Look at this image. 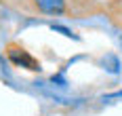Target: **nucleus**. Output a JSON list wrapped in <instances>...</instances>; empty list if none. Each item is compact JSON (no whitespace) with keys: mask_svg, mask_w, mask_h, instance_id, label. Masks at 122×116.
<instances>
[{"mask_svg":"<svg viewBox=\"0 0 122 116\" xmlns=\"http://www.w3.org/2000/svg\"><path fill=\"white\" fill-rule=\"evenodd\" d=\"M6 57L13 65H21V68H27L32 72H40V63L19 44H9L6 47Z\"/></svg>","mask_w":122,"mask_h":116,"instance_id":"obj_1","label":"nucleus"},{"mask_svg":"<svg viewBox=\"0 0 122 116\" xmlns=\"http://www.w3.org/2000/svg\"><path fill=\"white\" fill-rule=\"evenodd\" d=\"M36 9L44 15H63L65 13V0H34Z\"/></svg>","mask_w":122,"mask_h":116,"instance_id":"obj_2","label":"nucleus"},{"mask_svg":"<svg viewBox=\"0 0 122 116\" xmlns=\"http://www.w3.org/2000/svg\"><path fill=\"white\" fill-rule=\"evenodd\" d=\"M51 30H53V32H59V34H63V36H67V38H76V40H78V36L74 34L72 30H67V27L59 26V23H53V26H51Z\"/></svg>","mask_w":122,"mask_h":116,"instance_id":"obj_3","label":"nucleus"},{"mask_svg":"<svg viewBox=\"0 0 122 116\" xmlns=\"http://www.w3.org/2000/svg\"><path fill=\"white\" fill-rule=\"evenodd\" d=\"M110 99H122V91L112 93V95H103V101H110Z\"/></svg>","mask_w":122,"mask_h":116,"instance_id":"obj_4","label":"nucleus"},{"mask_svg":"<svg viewBox=\"0 0 122 116\" xmlns=\"http://www.w3.org/2000/svg\"><path fill=\"white\" fill-rule=\"evenodd\" d=\"M51 82H61V84H65V78H63V76H53V78H51Z\"/></svg>","mask_w":122,"mask_h":116,"instance_id":"obj_5","label":"nucleus"},{"mask_svg":"<svg viewBox=\"0 0 122 116\" xmlns=\"http://www.w3.org/2000/svg\"><path fill=\"white\" fill-rule=\"evenodd\" d=\"M118 40H120V44H122V34H120V36H118Z\"/></svg>","mask_w":122,"mask_h":116,"instance_id":"obj_6","label":"nucleus"}]
</instances>
